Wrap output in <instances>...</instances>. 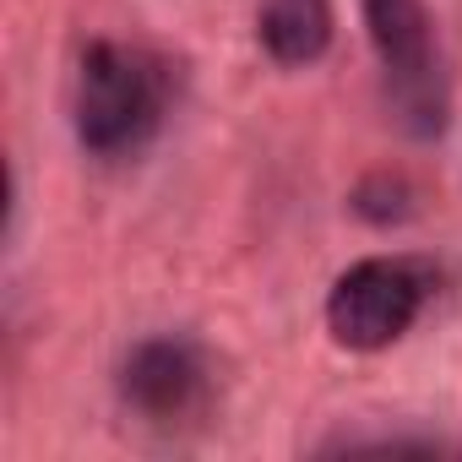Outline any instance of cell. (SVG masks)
Here are the masks:
<instances>
[{
  "label": "cell",
  "instance_id": "obj_1",
  "mask_svg": "<svg viewBox=\"0 0 462 462\" xmlns=\"http://www.w3.org/2000/svg\"><path fill=\"white\" fill-rule=\"evenodd\" d=\"M169 109V66L136 44H93L77 66V142L98 158L136 152Z\"/></svg>",
  "mask_w": 462,
  "mask_h": 462
},
{
  "label": "cell",
  "instance_id": "obj_4",
  "mask_svg": "<svg viewBox=\"0 0 462 462\" xmlns=\"http://www.w3.org/2000/svg\"><path fill=\"white\" fill-rule=\"evenodd\" d=\"M196 392H201V359H196V348H185L174 337L142 343L125 365V397L152 419L185 413L196 402Z\"/></svg>",
  "mask_w": 462,
  "mask_h": 462
},
{
  "label": "cell",
  "instance_id": "obj_5",
  "mask_svg": "<svg viewBox=\"0 0 462 462\" xmlns=\"http://www.w3.org/2000/svg\"><path fill=\"white\" fill-rule=\"evenodd\" d=\"M256 33L278 66H310L332 44V6L327 0H262Z\"/></svg>",
  "mask_w": 462,
  "mask_h": 462
},
{
  "label": "cell",
  "instance_id": "obj_3",
  "mask_svg": "<svg viewBox=\"0 0 462 462\" xmlns=\"http://www.w3.org/2000/svg\"><path fill=\"white\" fill-rule=\"evenodd\" d=\"M375 60L386 71L392 104L413 136H435L446 125V77L424 0H359Z\"/></svg>",
  "mask_w": 462,
  "mask_h": 462
},
{
  "label": "cell",
  "instance_id": "obj_2",
  "mask_svg": "<svg viewBox=\"0 0 462 462\" xmlns=\"http://www.w3.org/2000/svg\"><path fill=\"white\" fill-rule=\"evenodd\" d=\"M430 273L402 256H365L354 262L327 294V332L337 348L375 354L392 348L424 310Z\"/></svg>",
  "mask_w": 462,
  "mask_h": 462
}]
</instances>
